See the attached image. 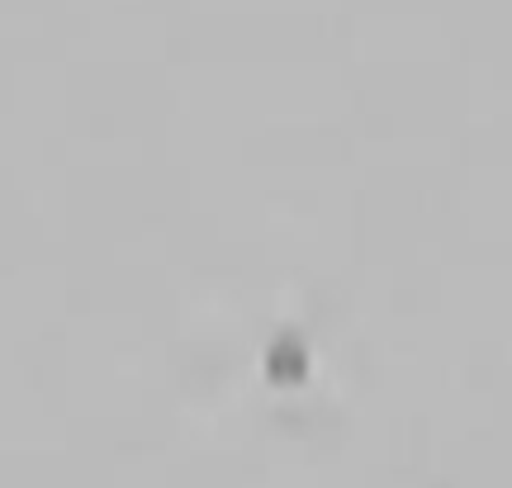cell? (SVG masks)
Returning a JSON list of instances; mask_svg holds the SVG:
<instances>
[{
	"mask_svg": "<svg viewBox=\"0 0 512 488\" xmlns=\"http://www.w3.org/2000/svg\"><path fill=\"white\" fill-rule=\"evenodd\" d=\"M266 361H271L275 380H299V375H304V351H299L294 342L271 346V356H266Z\"/></svg>",
	"mask_w": 512,
	"mask_h": 488,
	"instance_id": "obj_1",
	"label": "cell"
}]
</instances>
